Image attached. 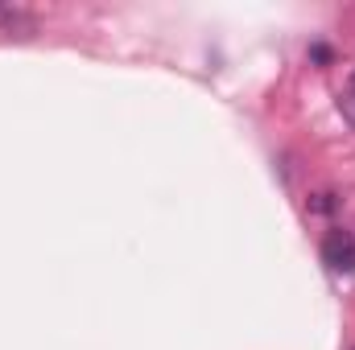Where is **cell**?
<instances>
[{"mask_svg": "<svg viewBox=\"0 0 355 350\" xmlns=\"http://www.w3.org/2000/svg\"><path fill=\"white\" fill-rule=\"evenodd\" d=\"M322 260H327V268H335V272H352L355 268V239L347 231H327L322 235Z\"/></svg>", "mask_w": 355, "mask_h": 350, "instance_id": "1", "label": "cell"}, {"mask_svg": "<svg viewBox=\"0 0 355 350\" xmlns=\"http://www.w3.org/2000/svg\"><path fill=\"white\" fill-rule=\"evenodd\" d=\"M343 111H347V120L355 124V75H352V91L343 95Z\"/></svg>", "mask_w": 355, "mask_h": 350, "instance_id": "2", "label": "cell"}, {"mask_svg": "<svg viewBox=\"0 0 355 350\" xmlns=\"http://www.w3.org/2000/svg\"><path fill=\"white\" fill-rule=\"evenodd\" d=\"M17 21V8H8V4H0V25H12Z\"/></svg>", "mask_w": 355, "mask_h": 350, "instance_id": "3", "label": "cell"}]
</instances>
